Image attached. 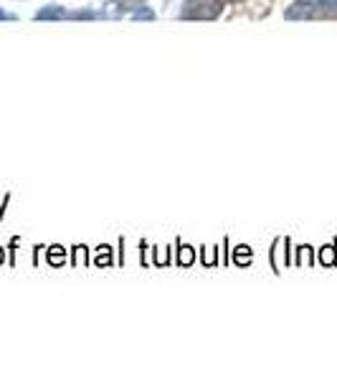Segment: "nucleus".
Here are the masks:
<instances>
[{
    "label": "nucleus",
    "mask_w": 337,
    "mask_h": 380,
    "mask_svg": "<svg viewBox=\"0 0 337 380\" xmlns=\"http://www.w3.org/2000/svg\"><path fill=\"white\" fill-rule=\"evenodd\" d=\"M3 18H11V15H8L6 10H0V20H3Z\"/></svg>",
    "instance_id": "nucleus-2"
},
{
    "label": "nucleus",
    "mask_w": 337,
    "mask_h": 380,
    "mask_svg": "<svg viewBox=\"0 0 337 380\" xmlns=\"http://www.w3.org/2000/svg\"><path fill=\"white\" fill-rule=\"evenodd\" d=\"M0 261H3V251H0Z\"/></svg>",
    "instance_id": "nucleus-3"
},
{
    "label": "nucleus",
    "mask_w": 337,
    "mask_h": 380,
    "mask_svg": "<svg viewBox=\"0 0 337 380\" xmlns=\"http://www.w3.org/2000/svg\"><path fill=\"white\" fill-rule=\"evenodd\" d=\"M219 0H188V15L195 18H213L219 13Z\"/></svg>",
    "instance_id": "nucleus-1"
}]
</instances>
